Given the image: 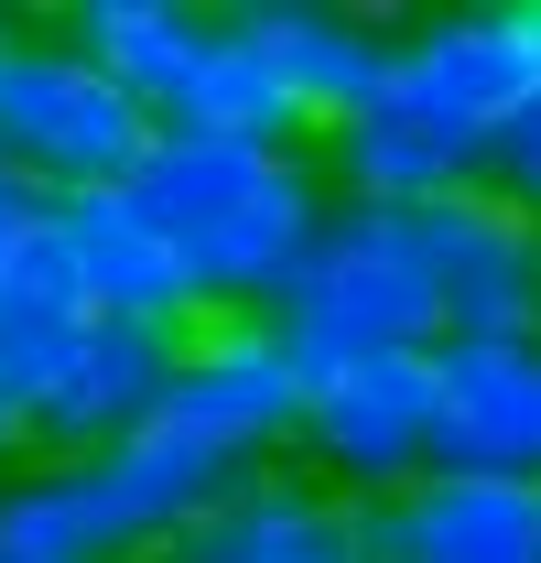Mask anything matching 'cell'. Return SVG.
I'll use <instances>...</instances> for the list:
<instances>
[{"mask_svg":"<svg viewBox=\"0 0 541 563\" xmlns=\"http://www.w3.org/2000/svg\"><path fill=\"white\" fill-rule=\"evenodd\" d=\"M131 196L174 239V261L196 272L206 314H270V292L292 282V261L314 250V228L336 217V185H325L314 152L206 141V131H163L141 152Z\"/></svg>","mask_w":541,"mask_h":563,"instance_id":"obj_1","label":"cell"},{"mask_svg":"<svg viewBox=\"0 0 541 563\" xmlns=\"http://www.w3.org/2000/svg\"><path fill=\"white\" fill-rule=\"evenodd\" d=\"M270 336L314 368L336 357H433L444 347V292L422 261V228L390 207H336L314 228V250L270 292Z\"/></svg>","mask_w":541,"mask_h":563,"instance_id":"obj_2","label":"cell"},{"mask_svg":"<svg viewBox=\"0 0 541 563\" xmlns=\"http://www.w3.org/2000/svg\"><path fill=\"white\" fill-rule=\"evenodd\" d=\"M152 141H163V120L141 109L120 76L87 66L55 22L0 44V163H11L44 207L98 196V185H131Z\"/></svg>","mask_w":541,"mask_h":563,"instance_id":"obj_3","label":"cell"},{"mask_svg":"<svg viewBox=\"0 0 541 563\" xmlns=\"http://www.w3.org/2000/svg\"><path fill=\"white\" fill-rule=\"evenodd\" d=\"M541 98V66H531V11L520 0H466V11H422L401 22V66H390V98L411 131H433L444 152H466L476 185H487V152L498 131Z\"/></svg>","mask_w":541,"mask_h":563,"instance_id":"obj_4","label":"cell"},{"mask_svg":"<svg viewBox=\"0 0 541 563\" xmlns=\"http://www.w3.org/2000/svg\"><path fill=\"white\" fill-rule=\"evenodd\" d=\"M433 422H444L433 357H336V368L303 379L292 466L314 488H336L346 509H368V498H401L433 477Z\"/></svg>","mask_w":541,"mask_h":563,"instance_id":"obj_5","label":"cell"},{"mask_svg":"<svg viewBox=\"0 0 541 563\" xmlns=\"http://www.w3.org/2000/svg\"><path fill=\"white\" fill-rule=\"evenodd\" d=\"M163 422L196 433L206 455H228L239 477H270L303 444V357L270 336V314H206L174 347Z\"/></svg>","mask_w":541,"mask_h":563,"instance_id":"obj_6","label":"cell"},{"mask_svg":"<svg viewBox=\"0 0 541 563\" xmlns=\"http://www.w3.org/2000/svg\"><path fill=\"white\" fill-rule=\"evenodd\" d=\"M444 292V347H541V228L509 196H444L411 217Z\"/></svg>","mask_w":541,"mask_h":563,"instance_id":"obj_7","label":"cell"},{"mask_svg":"<svg viewBox=\"0 0 541 563\" xmlns=\"http://www.w3.org/2000/svg\"><path fill=\"white\" fill-rule=\"evenodd\" d=\"M228 33L270 66V87L303 109L314 141L346 131V120H368L390 98V66H401V22H379L357 0H239Z\"/></svg>","mask_w":541,"mask_h":563,"instance_id":"obj_8","label":"cell"},{"mask_svg":"<svg viewBox=\"0 0 541 563\" xmlns=\"http://www.w3.org/2000/svg\"><path fill=\"white\" fill-rule=\"evenodd\" d=\"M174 347H185V336L87 325V336L55 357V379L22 401V444H33V466H98L109 444H131L141 422L163 412V390H174Z\"/></svg>","mask_w":541,"mask_h":563,"instance_id":"obj_9","label":"cell"},{"mask_svg":"<svg viewBox=\"0 0 541 563\" xmlns=\"http://www.w3.org/2000/svg\"><path fill=\"white\" fill-rule=\"evenodd\" d=\"M55 239L76 261V292L98 325H141V336H196L206 325V292L196 272L174 261V239L141 217L131 185H98V196H66L55 207Z\"/></svg>","mask_w":541,"mask_h":563,"instance_id":"obj_10","label":"cell"},{"mask_svg":"<svg viewBox=\"0 0 541 563\" xmlns=\"http://www.w3.org/2000/svg\"><path fill=\"white\" fill-rule=\"evenodd\" d=\"M368 563H541V488L531 477H422L357 509Z\"/></svg>","mask_w":541,"mask_h":563,"instance_id":"obj_11","label":"cell"},{"mask_svg":"<svg viewBox=\"0 0 541 563\" xmlns=\"http://www.w3.org/2000/svg\"><path fill=\"white\" fill-rule=\"evenodd\" d=\"M433 379H444L433 466L541 488V347H433Z\"/></svg>","mask_w":541,"mask_h":563,"instance_id":"obj_12","label":"cell"},{"mask_svg":"<svg viewBox=\"0 0 541 563\" xmlns=\"http://www.w3.org/2000/svg\"><path fill=\"white\" fill-rule=\"evenodd\" d=\"M152 563H368V553H357V509L336 488H314L303 466H270Z\"/></svg>","mask_w":541,"mask_h":563,"instance_id":"obj_13","label":"cell"},{"mask_svg":"<svg viewBox=\"0 0 541 563\" xmlns=\"http://www.w3.org/2000/svg\"><path fill=\"white\" fill-rule=\"evenodd\" d=\"M87 477H98V498H109V520H120L131 563H152L163 542H185L206 509H228V498L250 488V477H239L228 455H206L196 433H174L163 412L141 422L131 444H109V455H98Z\"/></svg>","mask_w":541,"mask_h":563,"instance_id":"obj_14","label":"cell"},{"mask_svg":"<svg viewBox=\"0 0 541 563\" xmlns=\"http://www.w3.org/2000/svg\"><path fill=\"white\" fill-rule=\"evenodd\" d=\"M55 33H66L98 76H120L152 120H163V109L196 87V66L217 55V11H206V0H76V11H55Z\"/></svg>","mask_w":541,"mask_h":563,"instance_id":"obj_15","label":"cell"},{"mask_svg":"<svg viewBox=\"0 0 541 563\" xmlns=\"http://www.w3.org/2000/svg\"><path fill=\"white\" fill-rule=\"evenodd\" d=\"M98 314H87V292H76V261L66 239H55V217L22 239V261L0 272V390L11 401H33L44 379H55V357L87 336Z\"/></svg>","mask_w":541,"mask_h":563,"instance_id":"obj_16","label":"cell"},{"mask_svg":"<svg viewBox=\"0 0 541 563\" xmlns=\"http://www.w3.org/2000/svg\"><path fill=\"white\" fill-rule=\"evenodd\" d=\"M0 563H131L87 466H11L0 477Z\"/></svg>","mask_w":541,"mask_h":563,"instance_id":"obj_17","label":"cell"},{"mask_svg":"<svg viewBox=\"0 0 541 563\" xmlns=\"http://www.w3.org/2000/svg\"><path fill=\"white\" fill-rule=\"evenodd\" d=\"M163 131H206V141H281V152H303V109L270 87V66L228 33V11H217V55L196 66V87L163 109Z\"/></svg>","mask_w":541,"mask_h":563,"instance_id":"obj_18","label":"cell"},{"mask_svg":"<svg viewBox=\"0 0 541 563\" xmlns=\"http://www.w3.org/2000/svg\"><path fill=\"white\" fill-rule=\"evenodd\" d=\"M487 196H509V207L541 228V98L498 131V152H487Z\"/></svg>","mask_w":541,"mask_h":563,"instance_id":"obj_19","label":"cell"},{"mask_svg":"<svg viewBox=\"0 0 541 563\" xmlns=\"http://www.w3.org/2000/svg\"><path fill=\"white\" fill-rule=\"evenodd\" d=\"M44 196H33V185H22V174H11V163H0V272H11V261H22V239H33V228H44Z\"/></svg>","mask_w":541,"mask_h":563,"instance_id":"obj_20","label":"cell"},{"mask_svg":"<svg viewBox=\"0 0 541 563\" xmlns=\"http://www.w3.org/2000/svg\"><path fill=\"white\" fill-rule=\"evenodd\" d=\"M11 466H33V444H22V401L0 390V477H11Z\"/></svg>","mask_w":541,"mask_h":563,"instance_id":"obj_21","label":"cell"},{"mask_svg":"<svg viewBox=\"0 0 541 563\" xmlns=\"http://www.w3.org/2000/svg\"><path fill=\"white\" fill-rule=\"evenodd\" d=\"M520 11H531V66H541V0H520Z\"/></svg>","mask_w":541,"mask_h":563,"instance_id":"obj_22","label":"cell"},{"mask_svg":"<svg viewBox=\"0 0 541 563\" xmlns=\"http://www.w3.org/2000/svg\"><path fill=\"white\" fill-rule=\"evenodd\" d=\"M11 33H22V22H11V11H0V44H11Z\"/></svg>","mask_w":541,"mask_h":563,"instance_id":"obj_23","label":"cell"}]
</instances>
